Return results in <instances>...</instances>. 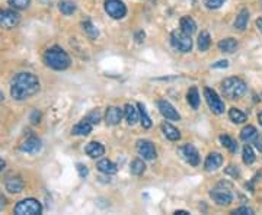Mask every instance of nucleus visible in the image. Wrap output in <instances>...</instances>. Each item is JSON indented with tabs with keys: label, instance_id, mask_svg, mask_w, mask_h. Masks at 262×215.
<instances>
[{
	"label": "nucleus",
	"instance_id": "1",
	"mask_svg": "<svg viewBox=\"0 0 262 215\" xmlns=\"http://www.w3.org/2000/svg\"><path fill=\"white\" fill-rule=\"evenodd\" d=\"M39 90V80L32 73H19L10 83V96L15 101H25L32 98Z\"/></svg>",
	"mask_w": 262,
	"mask_h": 215
},
{
	"label": "nucleus",
	"instance_id": "2",
	"mask_svg": "<svg viewBox=\"0 0 262 215\" xmlns=\"http://www.w3.org/2000/svg\"><path fill=\"white\" fill-rule=\"evenodd\" d=\"M44 63L50 68L61 71L70 66V57L61 47H51L44 54Z\"/></svg>",
	"mask_w": 262,
	"mask_h": 215
},
{
	"label": "nucleus",
	"instance_id": "3",
	"mask_svg": "<svg viewBox=\"0 0 262 215\" xmlns=\"http://www.w3.org/2000/svg\"><path fill=\"white\" fill-rule=\"evenodd\" d=\"M248 90V86L241 77H227L222 82V92L229 99H241Z\"/></svg>",
	"mask_w": 262,
	"mask_h": 215
},
{
	"label": "nucleus",
	"instance_id": "4",
	"mask_svg": "<svg viewBox=\"0 0 262 215\" xmlns=\"http://www.w3.org/2000/svg\"><path fill=\"white\" fill-rule=\"evenodd\" d=\"M13 212L16 215H39L42 212V205L34 198H27L16 204Z\"/></svg>",
	"mask_w": 262,
	"mask_h": 215
},
{
	"label": "nucleus",
	"instance_id": "5",
	"mask_svg": "<svg viewBox=\"0 0 262 215\" xmlns=\"http://www.w3.org/2000/svg\"><path fill=\"white\" fill-rule=\"evenodd\" d=\"M210 197L219 206L230 205L232 201H233V194H232V190L225 183H220L219 186L214 187L210 192Z\"/></svg>",
	"mask_w": 262,
	"mask_h": 215
},
{
	"label": "nucleus",
	"instance_id": "6",
	"mask_svg": "<svg viewBox=\"0 0 262 215\" xmlns=\"http://www.w3.org/2000/svg\"><path fill=\"white\" fill-rule=\"evenodd\" d=\"M170 42H172V47L181 53H189L192 50L191 35L185 34L184 31H173L170 35Z\"/></svg>",
	"mask_w": 262,
	"mask_h": 215
},
{
	"label": "nucleus",
	"instance_id": "7",
	"mask_svg": "<svg viewBox=\"0 0 262 215\" xmlns=\"http://www.w3.org/2000/svg\"><path fill=\"white\" fill-rule=\"evenodd\" d=\"M20 22V16L16 10L0 9V28L13 29L16 28Z\"/></svg>",
	"mask_w": 262,
	"mask_h": 215
},
{
	"label": "nucleus",
	"instance_id": "8",
	"mask_svg": "<svg viewBox=\"0 0 262 215\" xmlns=\"http://www.w3.org/2000/svg\"><path fill=\"white\" fill-rule=\"evenodd\" d=\"M105 12L113 19H122L127 15V8L121 0H105Z\"/></svg>",
	"mask_w": 262,
	"mask_h": 215
},
{
	"label": "nucleus",
	"instance_id": "9",
	"mask_svg": "<svg viewBox=\"0 0 262 215\" xmlns=\"http://www.w3.org/2000/svg\"><path fill=\"white\" fill-rule=\"evenodd\" d=\"M204 96H206L207 103H208V106H210V109H211L213 112L217 113V115L225 112V102L219 98V94L215 93L213 89L206 87V89H204Z\"/></svg>",
	"mask_w": 262,
	"mask_h": 215
},
{
	"label": "nucleus",
	"instance_id": "10",
	"mask_svg": "<svg viewBox=\"0 0 262 215\" xmlns=\"http://www.w3.org/2000/svg\"><path fill=\"white\" fill-rule=\"evenodd\" d=\"M137 151L143 159L153 160L156 159V149L153 146V142L149 140L137 141Z\"/></svg>",
	"mask_w": 262,
	"mask_h": 215
},
{
	"label": "nucleus",
	"instance_id": "11",
	"mask_svg": "<svg viewBox=\"0 0 262 215\" xmlns=\"http://www.w3.org/2000/svg\"><path fill=\"white\" fill-rule=\"evenodd\" d=\"M181 154L184 156V159L187 160V163H189L191 166H198L200 164V153L198 150L192 146V144H185L181 149Z\"/></svg>",
	"mask_w": 262,
	"mask_h": 215
},
{
	"label": "nucleus",
	"instance_id": "12",
	"mask_svg": "<svg viewBox=\"0 0 262 215\" xmlns=\"http://www.w3.org/2000/svg\"><path fill=\"white\" fill-rule=\"evenodd\" d=\"M158 106H159L160 113L169 120V121H179L181 120V115L177 112V109L168 102V101H159L158 102Z\"/></svg>",
	"mask_w": 262,
	"mask_h": 215
},
{
	"label": "nucleus",
	"instance_id": "13",
	"mask_svg": "<svg viewBox=\"0 0 262 215\" xmlns=\"http://www.w3.org/2000/svg\"><path fill=\"white\" fill-rule=\"evenodd\" d=\"M122 116H124L122 109L117 108V106H110L105 113V121L108 125H118L121 122Z\"/></svg>",
	"mask_w": 262,
	"mask_h": 215
},
{
	"label": "nucleus",
	"instance_id": "14",
	"mask_svg": "<svg viewBox=\"0 0 262 215\" xmlns=\"http://www.w3.org/2000/svg\"><path fill=\"white\" fill-rule=\"evenodd\" d=\"M41 147H42V144H41L39 138H37V137H29V138H27V140L22 142L20 150L24 153H28V154H35V153H38L41 150Z\"/></svg>",
	"mask_w": 262,
	"mask_h": 215
},
{
	"label": "nucleus",
	"instance_id": "15",
	"mask_svg": "<svg viewBox=\"0 0 262 215\" xmlns=\"http://www.w3.org/2000/svg\"><path fill=\"white\" fill-rule=\"evenodd\" d=\"M222 164H223V156L220 153H211L206 159L204 168L207 172H214L219 168H222Z\"/></svg>",
	"mask_w": 262,
	"mask_h": 215
},
{
	"label": "nucleus",
	"instance_id": "16",
	"mask_svg": "<svg viewBox=\"0 0 262 215\" xmlns=\"http://www.w3.org/2000/svg\"><path fill=\"white\" fill-rule=\"evenodd\" d=\"M5 187L10 194H20L24 190V187H25V183H24L22 178L13 176V178H9L5 182Z\"/></svg>",
	"mask_w": 262,
	"mask_h": 215
},
{
	"label": "nucleus",
	"instance_id": "17",
	"mask_svg": "<svg viewBox=\"0 0 262 215\" xmlns=\"http://www.w3.org/2000/svg\"><path fill=\"white\" fill-rule=\"evenodd\" d=\"M86 154L89 156V157H92V159H98V157H101L105 154V147H103L101 142H96V141H92V142H89L88 146H86Z\"/></svg>",
	"mask_w": 262,
	"mask_h": 215
},
{
	"label": "nucleus",
	"instance_id": "18",
	"mask_svg": "<svg viewBox=\"0 0 262 215\" xmlns=\"http://www.w3.org/2000/svg\"><path fill=\"white\" fill-rule=\"evenodd\" d=\"M237 47H239V44H237V41L234 38H225V39H222L219 42V50L222 53H227V54L234 53L237 50Z\"/></svg>",
	"mask_w": 262,
	"mask_h": 215
},
{
	"label": "nucleus",
	"instance_id": "19",
	"mask_svg": "<svg viewBox=\"0 0 262 215\" xmlns=\"http://www.w3.org/2000/svg\"><path fill=\"white\" fill-rule=\"evenodd\" d=\"M72 132L75 135H88V134L92 132V122L84 118L83 121L76 124L75 127H73V130H72Z\"/></svg>",
	"mask_w": 262,
	"mask_h": 215
},
{
	"label": "nucleus",
	"instance_id": "20",
	"mask_svg": "<svg viewBox=\"0 0 262 215\" xmlns=\"http://www.w3.org/2000/svg\"><path fill=\"white\" fill-rule=\"evenodd\" d=\"M162 131L165 134V137L170 141H178L181 138V132L173 125H170L169 122H163L162 124Z\"/></svg>",
	"mask_w": 262,
	"mask_h": 215
},
{
	"label": "nucleus",
	"instance_id": "21",
	"mask_svg": "<svg viewBox=\"0 0 262 215\" xmlns=\"http://www.w3.org/2000/svg\"><path fill=\"white\" fill-rule=\"evenodd\" d=\"M124 115H125V120L130 125L137 124V121H140V115H139V109H136L133 105H125L124 108Z\"/></svg>",
	"mask_w": 262,
	"mask_h": 215
},
{
	"label": "nucleus",
	"instance_id": "22",
	"mask_svg": "<svg viewBox=\"0 0 262 215\" xmlns=\"http://www.w3.org/2000/svg\"><path fill=\"white\" fill-rule=\"evenodd\" d=\"M248 20H249V12H248V9H242L239 12V15L236 16L234 28L237 31H245L248 27Z\"/></svg>",
	"mask_w": 262,
	"mask_h": 215
},
{
	"label": "nucleus",
	"instance_id": "23",
	"mask_svg": "<svg viewBox=\"0 0 262 215\" xmlns=\"http://www.w3.org/2000/svg\"><path fill=\"white\" fill-rule=\"evenodd\" d=\"M181 31H184L188 35H192L196 31V23L191 16H184L181 18Z\"/></svg>",
	"mask_w": 262,
	"mask_h": 215
},
{
	"label": "nucleus",
	"instance_id": "24",
	"mask_svg": "<svg viewBox=\"0 0 262 215\" xmlns=\"http://www.w3.org/2000/svg\"><path fill=\"white\" fill-rule=\"evenodd\" d=\"M96 168L99 172H102L105 175H114L115 172H117V166L114 164L111 160L108 159H102L98 161V164H96Z\"/></svg>",
	"mask_w": 262,
	"mask_h": 215
},
{
	"label": "nucleus",
	"instance_id": "25",
	"mask_svg": "<svg viewBox=\"0 0 262 215\" xmlns=\"http://www.w3.org/2000/svg\"><path fill=\"white\" fill-rule=\"evenodd\" d=\"M258 137V131L253 125H246L242 132H241V138L245 141V142H251L255 138Z\"/></svg>",
	"mask_w": 262,
	"mask_h": 215
},
{
	"label": "nucleus",
	"instance_id": "26",
	"mask_svg": "<svg viewBox=\"0 0 262 215\" xmlns=\"http://www.w3.org/2000/svg\"><path fill=\"white\" fill-rule=\"evenodd\" d=\"M187 99L188 103L192 106V109H198V106H200V93H198V89H196L195 86H192V87L188 90Z\"/></svg>",
	"mask_w": 262,
	"mask_h": 215
},
{
	"label": "nucleus",
	"instance_id": "27",
	"mask_svg": "<svg viewBox=\"0 0 262 215\" xmlns=\"http://www.w3.org/2000/svg\"><path fill=\"white\" fill-rule=\"evenodd\" d=\"M229 118H230V121L234 122V124H244V122L248 120L246 113H244L241 109H237V108H232V109L229 111Z\"/></svg>",
	"mask_w": 262,
	"mask_h": 215
},
{
	"label": "nucleus",
	"instance_id": "28",
	"mask_svg": "<svg viewBox=\"0 0 262 215\" xmlns=\"http://www.w3.org/2000/svg\"><path fill=\"white\" fill-rule=\"evenodd\" d=\"M82 27H83V31L88 34V37L91 38V39H96L98 35H99V32H98V29L95 28V25L91 22V19H84L83 22H82Z\"/></svg>",
	"mask_w": 262,
	"mask_h": 215
},
{
	"label": "nucleus",
	"instance_id": "29",
	"mask_svg": "<svg viewBox=\"0 0 262 215\" xmlns=\"http://www.w3.org/2000/svg\"><path fill=\"white\" fill-rule=\"evenodd\" d=\"M58 9H60V12L63 15L69 16V15H73L76 12V5L73 2H69V0H61L58 3Z\"/></svg>",
	"mask_w": 262,
	"mask_h": 215
},
{
	"label": "nucleus",
	"instance_id": "30",
	"mask_svg": "<svg viewBox=\"0 0 262 215\" xmlns=\"http://www.w3.org/2000/svg\"><path fill=\"white\" fill-rule=\"evenodd\" d=\"M211 45V37H210V34L208 32H201L200 35H198V48H200V51H207L208 48Z\"/></svg>",
	"mask_w": 262,
	"mask_h": 215
},
{
	"label": "nucleus",
	"instance_id": "31",
	"mask_svg": "<svg viewBox=\"0 0 262 215\" xmlns=\"http://www.w3.org/2000/svg\"><path fill=\"white\" fill-rule=\"evenodd\" d=\"M137 108H139V115H140V122L141 125H143V128H150L151 127V120H150V116L147 115V111H146L144 105L139 103Z\"/></svg>",
	"mask_w": 262,
	"mask_h": 215
},
{
	"label": "nucleus",
	"instance_id": "32",
	"mask_svg": "<svg viewBox=\"0 0 262 215\" xmlns=\"http://www.w3.org/2000/svg\"><path fill=\"white\" fill-rule=\"evenodd\" d=\"M130 170L133 175H136V176H140L144 173V170H146V164H144V161L140 159H136L133 163H131Z\"/></svg>",
	"mask_w": 262,
	"mask_h": 215
},
{
	"label": "nucleus",
	"instance_id": "33",
	"mask_svg": "<svg viewBox=\"0 0 262 215\" xmlns=\"http://www.w3.org/2000/svg\"><path fill=\"white\" fill-rule=\"evenodd\" d=\"M220 142H222V146L226 147L230 153H236V151H237V144H236L233 138H230L229 135H220Z\"/></svg>",
	"mask_w": 262,
	"mask_h": 215
},
{
	"label": "nucleus",
	"instance_id": "34",
	"mask_svg": "<svg viewBox=\"0 0 262 215\" xmlns=\"http://www.w3.org/2000/svg\"><path fill=\"white\" fill-rule=\"evenodd\" d=\"M242 159H244L245 164H253V161H255V153H253V150L251 146H245L244 151H242Z\"/></svg>",
	"mask_w": 262,
	"mask_h": 215
},
{
	"label": "nucleus",
	"instance_id": "35",
	"mask_svg": "<svg viewBox=\"0 0 262 215\" xmlns=\"http://www.w3.org/2000/svg\"><path fill=\"white\" fill-rule=\"evenodd\" d=\"M8 2H9V5L13 9L18 10L27 9L29 5H31V0H8Z\"/></svg>",
	"mask_w": 262,
	"mask_h": 215
},
{
	"label": "nucleus",
	"instance_id": "36",
	"mask_svg": "<svg viewBox=\"0 0 262 215\" xmlns=\"http://www.w3.org/2000/svg\"><path fill=\"white\" fill-rule=\"evenodd\" d=\"M226 0H206V6L208 9H219L225 5Z\"/></svg>",
	"mask_w": 262,
	"mask_h": 215
},
{
	"label": "nucleus",
	"instance_id": "37",
	"mask_svg": "<svg viewBox=\"0 0 262 215\" xmlns=\"http://www.w3.org/2000/svg\"><path fill=\"white\" fill-rule=\"evenodd\" d=\"M226 175H230L232 178H239L241 176V172H239V169H237V166H233V164H230L229 168H226L225 170Z\"/></svg>",
	"mask_w": 262,
	"mask_h": 215
},
{
	"label": "nucleus",
	"instance_id": "38",
	"mask_svg": "<svg viewBox=\"0 0 262 215\" xmlns=\"http://www.w3.org/2000/svg\"><path fill=\"white\" fill-rule=\"evenodd\" d=\"M86 120H89V121L92 122V125H94V124H98V122L101 121V113H99L98 109H96V111H92V112L86 116Z\"/></svg>",
	"mask_w": 262,
	"mask_h": 215
},
{
	"label": "nucleus",
	"instance_id": "39",
	"mask_svg": "<svg viewBox=\"0 0 262 215\" xmlns=\"http://www.w3.org/2000/svg\"><path fill=\"white\" fill-rule=\"evenodd\" d=\"M232 214H234V215H252L253 211L251 209V208H248V206H241V208L234 209Z\"/></svg>",
	"mask_w": 262,
	"mask_h": 215
},
{
	"label": "nucleus",
	"instance_id": "40",
	"mask_svg": "<svg viewBox=\"0 0 262 215\" xmlns=\"http://www.w3.org/2000/svg\"><path fill=\"white\" fill-rule=\"evenodd\" d=\"M76 169H77V173H79V176L82 179H84L88 175H89V170H88V168L84 166V164H82V163H77L76 164Z\"/></svg>",
	"mask_w": 262,
	"mask_h": 215
},
{
	"label": "nucleus",
	"instance_id": "41",
	"mask_svg": "<svg viewBox=\"0 0 262 215\" xmlns=\"http://www.w3.org/2000/svg\"><path fill=\"white\" fill-rule=\"evenodd\" d=\"M213 68H227L229 67V61L227 60H220V61H217L213 64Z\"/></svg>",
	"mask_w": 262,
	"mask_h": 215
},
{
	"label": "nucleus",
	"instance_id": "42",
	"mask_svg": "<svg viewBox=\"0 0 262 215\" xmlns=\"http://www.w3.org/2000/svg\"><path fill=\"white\" fill-rule=\"evenodd\" d=\"M39 120H41V113L38 112V111H32V113H31V122L32 124H38Z\"/></svg>",
	"mask_w": 262,
	"mask_h": 215
},
{
	"label": "nucleus",
	"instance_id": "43",
	"mask_svg": "<svg viewBox=\"0 0 262 215\" xmlns=\"http://www.w3.org/2000/svg\"><path fill=\"white\" fill-rule=\"evenodd\" d=\"M253 142H255V147H256V150L259 151V153H262V137H256L255 140H253Z\"/></svg>",
	"mask_w": 262,
	"mask_h": 215
},
{
	"label": "nucleus",
	"instance_id": "44",
	"mask_svg": "<svg viewBox=\"0 0 262 215\" xmlns=\"http://www.w3.org/2000/svg\"><path fill=\"white\" fill-rule=\"evenodd\" d=\"M136 39H137V42H143L144 41V32H137L136 34Z\"/></svg>",
	"mask_w": 262,
	"mask_h": 215
},
{
	"label": "nucleus",
	"instance_id": "45",
	"mask_svg": "<svg viewBox=\"0 0 262 215\" xmlns=\"http://www.w3.org/2000/svg\"><path fill=\"white\" fill-rule=\"evenodd\" d=\"M5 205H6V199H5L3 197H0V209H3Z\"/></svg>",
	"mask_w": 262,
	"mask_h": 215
},
{
	"label": "nucleus",
	"instance_id": "46",
	"mask_svg": "<svg viewBox=\"0 0 262 215\" xmlns=\"http://www.w3.org/2000/svg\"><path fill=\"white\" fill-rule=\"evenodd\" d=\"M256 28L259 29V31L262 32V18H259L258 20H256Z\"/></svg>",
	"mask_w": 262,
	"mask_h": 215
},
{
	"label": "nucleus",
	"instance_id": "47",
	"mask_svg": "<svg viewBox=\"0 0 262 215\" xmlns=\"http://www.w3.org/2000/svg\"><path fill=\"white\" fill-rule=\"evenodd\" d=\"M6 166V163H5V160L0 159V172H3V169Z\"/></svg>",
	"mask_w": 262,
	"mask_h": 215
},
{
	"label": "nucleus",
	"instance_id": "48",
	"mask_svg": "<svg viewBox=\"0 0 262 215\" xmlns=\"http://www.w3.org/2000/svg\"><path fill=\"white\" fill-rule=\"evenodd\" d=\"M189 212H187V211H175V215H188Z\"/></svg>",
	"mask_w": 262,
	"mask_h": 215
},
{
	"label": "nucleus",
	"instance_id": "49",
	"mask_svg": "<svg viewBox=\"0 0 262 215\" xmlns=\"http://www.w3.org/2000/svg\"><path fill=\"white\" fill-rule=\"evenodd\" d=\"M258 121H259V124H261V125H262V112L259 113V115H258Z\"/></svg>",
	"mask_w": 262,
	"mask_h": 215
},
{
	"label": "nucleus",
	"instance_id": "50",
	"mask_svg": "<svg viewBox=\"0 0 262 215\" xmlns=\"http://www.w3.org/2000/svg\"><path fill=\"white\" fill-rule=\"evenodd\" d=\"M3 99H5V98H3V94H2V92H0V102H2Z\"/></svg>",
	"mask_w": 262,
	"mask_h": 215
}]
</instances>
